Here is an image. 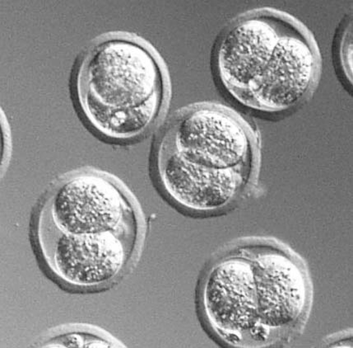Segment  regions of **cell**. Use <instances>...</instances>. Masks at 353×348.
<instances>
[{"label": "cell", "instance_id": "1", "mask_svg": "<svg viewBox=\"0 0 353 348\" xmlns=\"http://www.w3.org/2000/svg\"><path fill=\"white\" fill-rule=\"evenodd\" d=\"M32 232L37 255L53 281L68 290L89 291L125 273L139 247L142 216L117 178L81 168L46 191Z\"/></svg>", "mask_w": 353, "mask_h": 348}, {"label": "cell", "instance_id": "2", "mask_svg": "<svg viewBox=\"0 0 353 348\" xmlns=\"http://www.w3.org/2000/svg\"><path fill=\"white\" fill-rule=\"evenodd\" d=\"M74 88L85 122L100 137L119 143L150 134L170 99L160 55L142 37L121 31L97 37L84 50Z\"/></svg>", "mask_w": 353, "mask_h": 348}, {"label": "cell", "instance_id": "3", "mask_svg": "<svg viewBox=\"0 0 353 348\" xmlns=\"http://www.w3.org/2000/svg\"><path fill=\"white\" fill-rule=\"evenodd\" d=\"M157 147L188 162L216 169L253 171L259 139L250 123L226 106L199 103L183 108L169 121Z\"/></svg>", "mask_w": 353, "mask_h": 348}, {"label": "cell", "instance_id": "4", "mask_svg": "<svg viewBox=\"0 0 353 348\" xmlns=\"http://www.w3.org/2000/svg\"><path fill=\"white\" fill-rule=\"evenodd\" d=\"M321 72L322 57L317 42L310 30L295 18L239 104L263 113L290 111L308 99Z\"/></svg>", "mask_w": 353, "mask_h": 348}, {"label": "cell", "instance_id": "5", "mask_svg": "<svg viewBox=\"0 0 353 348\" xmlns=\"http://www.w3.org/2000/svg\"><path fill=\"white\" fill-rule=\"evenodd\" d=\"M294 19L282 10L261 8L238 16L224 29L214 50V67L225 90L238 103Z\"/></svg>", "mask_w": 353, "mask_h": 348}, {"label": "cell", "instance_id": "6", "mask_svg": "<svg viewBox=\"0 0 353 348\" xmlns=\"http://www.w3.org/2000/svg\"><path fill=\"white\" fill-rule=\"evenodd\" d=\"M154 168L164 193L177 206L194 213L227 207L239 197L253 173L201 166L157 146Z\"/></svg>", "mask_w": 353, "mask_h": 348}, {"label": "cell", "instance_id": "7", "mask_svg": "<svg viewBox=\"0 0 353 348\" xmlns=\"http://www.w3.org/2000/svg\"><path fill=\"white\" fill-rule=\"evenodd\" d=\"M204 311L216 332L241 338L259 326L256 283L248 256L224 258L208 274Z\"/></svg>", "mask_w": 353, "mask_h": 348}, {"label": "cell", "instance_id": "8", "mask_svg": "<svg viewBox=\"0 0 353 348\" xmlns=\"http://www.w3.org/2000/svg\"><path fill=\"white\" fill-rule=\"evenodd\" d=\"M258 296L259 326L280 329L295 322L307 300V287L301 267L278 250L249 253Z\"/></svg>", "mask_w": 353, "mask_h": 348}, {"label": "cell", "instance_id": "9", "mask_svg": "<svg viewBox=\"0 0 353 348\" xmlns=\"http://www.w3.org/2000/svg\"><path fill=\"white\" fill-rule=\"evenodd\" d=\"M352 21L347 19L342 25L341 31L336 44V54L339 69L346 81L352 84L353 64Z\"/></svg>", "mask_w": 353, "mask_h": 348}]
</instances>
